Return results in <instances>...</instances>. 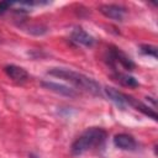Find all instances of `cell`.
Masks as SVG:
<instances>
[{"label": "cell", "mask_w": 158, "mask_h": 158, "mask_svg": "<svg viewBox=\"0 0 158 158\" xmlns=\"http://www.w3.org/2000/svg\"><path fill=\"white\" fill-rule=\"evenodd\" d=\"M48 74L52 77H57L59 79H63L70 84H73L75 88L81 89L86 93H90L93 95H101V89L100 85L91 78L72 70V69H67V68H52L51 70H48Z\"/></svg>", "instance_id": "1"}, {"label": "cell", "mask_w": 158, "mask_h": 158, "mask_svg": "<svg viewBox=\"0 0 158 158\" xmlns=\"http://www.w3.org/2000/svg\"><path fill=\"white\" fill-rule=\"evenodd\" d=\"M107 133L101 127L86 128L72 144L70 152L73 156H81L94 148L101 147L106 141Z\"/></svg>", "instance_id": "2"}, {"label": "cell", "mask_w": 158, "mask_h": 158, "mask_svg": "<svg viewBox=\"0 0 158 158\" xmlns=\"http://www.w3.org/2000/svg\"><path fill=\"white\" fill-rule=\"evenodd\" d=\"M109 59L110 63L114 65H120L126 70H132L135 68V63L131 60L130 57H127L122 51H120L118 48L112 47L111 49H109Z\"/></svg>", "instance_id": "3"}, {"label": "cell", "mask_w": 158, "mask_h": 158, "mask_svg": "<svg viewBox=\"0 0 158 158\" xmlns=\"http://www.w3.org/2000/svg\"><path fill=\"white\" fill-rule=\"evenodd\" d=\"M105 94H106V96H107L115 105H117V106L121 107V109H125V107H127V106H131L132 100H133L132 96H128L127 94H123V93H121V91H118L117 89L111 88V86H106V88H105Z\"/></svg>", "instance_id": "4"}, {"label": "cell", "mask_w": 158, "mask_h": 158, "mask_svg": "<svg viewBox=\"0 0 158 158\" xmlns=\"http://www.w3.org/2000/svg\"><path fill=\"white\" fill-rule=\"evenodd\" d=\"M99 11L104 16H106L111 20L122 21L125 12H126V9L121 5H117V4H105V5H101L99 7Z\"/></svg>", "instance_id": "5"}, {"label": "cell", "mask_w": 158, "mask_h": 158, "mask_svg": "<svg viewBox=\"0 0 158 158\" xmlns=\"http://www.w3.org/2000/svg\"><path fill=\"white\" fill-rule=\"evenodd\" d=\"M70 38L77 44L85 46V47H91L94 44V42H95L94 37L91 35H89L86 31H84L83 28H80V27H77V28H74L72 31Z\"/></svg>", "instance_id": "6"}, {"label": "cell", "mask_w": 158, "mask_h": 158, "mask_svg": "<svg viewBox=\"0 0 158 158\" xmlns=\"http://www.w3.org/2000/svg\"><path fill=\"white\" fill-rule=\"evenodd\" d=\"M114 144L125 151H132L136 148V141L131 135L127 133H118L114 137Z\"/></svg>", "instance_id": "7"}, {"label": "cell", "mask_w": 158, "mask_h": 158, "mask_svg": "<svg viewBox=\"0 0 158 158\" xmlns=\"http://www.w3.org/2000/svg\"><path fill=\"white\" fill-rule=\"evenodd\" d=\"M42 86H44L46 89L51 90V91H54L57 94H60V95H64V96H68V98H74L77 96V93L74 89H70L65 85H62V84H58V83H53V81H42Z\"/></svg>", "instance_id": "8"}, {"label": "cell", "mask_w": 158, "mask_h": 158, "mask_svg": "<svg viewBox=\"0 0 158 158\" xmlns=\"http://www.w3.org/2000/svg\"><path fill=\"white\" fill-rule=\"evenodd\" d=\"M5 73L9 78H11L14 81H17V83H22L28 78V73L23 68L14 65V64L6 65L5 67Z\"/></svg>", "instance_id": "9"}, {"label": "cell", "mask_w": 158, "mask_h": 158, "mask_svg": "<svg viewBox=\"0 0 158 158\" xmlns=\"http://www.w3.org/2000/svg\"><path fill=\"white\" fill-rule=\"evenodd\" d=\"M116 78H117V81H120V83H121L122 85H125V86L133 88V86H137V85H138V81H137L133 77H131V75H128V74L117 73Z\"/></svg>", "instance_id": "10"}, {"label": "cell", "mask_w": 158, "mask_h": 158, "mask_svg": "<svg viewBox=\"0 0 158 158\" xmlns=\"http://www.w3.org/2000/svg\"><path fill=\"white\" fill-rule=\"evenodd\" d=\"M141 53L152 56L153 58H157V47L151 46V44H142L141 46Z\"/></svg>", "instance_id": "11"}, {"label": "cell", "mask_w": 158, "mask_h": 158, "mask_svg": "<svg viewBox=\"0 0 158 158\" xmlns=\"http://www.w3.org/2000/svg\"><path fill=\"white\" fill-rule=\"evenodd\" d=\"M10 6H11V2H6V1L0 2V14H1V12H4L5 10H7Z\"/></svg>", "instance_id": "12"}]
</instances>
